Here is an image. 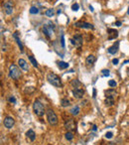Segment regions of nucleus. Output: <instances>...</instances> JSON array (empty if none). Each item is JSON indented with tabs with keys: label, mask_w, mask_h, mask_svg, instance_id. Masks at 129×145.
<instances>
[{
	"label": "nucleus",
	"mask_w": 129,
	"mask_h": 145,
	"mask_svg": "<svg viewBox=\"0 0 129 145\" xmlns=\"http://www.w3.org/2000/svg\"><path fill=\"white\" fill-rule=\"evenodd\" d=\"M84 95H85V91L82 89H75L73 91V96L76 98H82L84 97Z\"/></svg>",
	"instance_id": "nucleus-12"
},
{
	"label": "nucleus",
	"mask_w": 129,
	"mask_h": 145,
	"mask_svg": "<svg viewBox=\"0 0 129 145\" xmlns=\"http://www.w3.org/2000/svg\"><path fill=\"white\" fill-rule=\"evenodd\" d=\"M61 44H62V47L64 48V35H62V37H61Z\"/></svg>",
	"instance_id": "nucleus-33"
},
{
	"label": "nucleus",
	"mask_w": 129,
	"mask_h": 145,
	"mask_svg": "<svg viewBox=\"0 0 129 145\" xmlns=\"http://www.w3.org/2000/svg\"><path fill=\"white\" fill-rule=\"evenodd\" d=\"M13 37H14V39L16 40V42H17V44H18V46H19L21 52H23V44H22V42H21V40H20V38H19V36H18V32H15V33L13 34Z\"/></svg>",
	"instance_id": "nucleus-16"
},
{
	"label": "nucleus",
	"mask_w": 129,
	"mask_h": 145,
	"mask_svg": "<svg viewBox=\"0 0 129 145\" xmlns=\"http://www.w3.org/2000/svg\"><path fill=\"white\" fill-rule=\"evenodd\" d=\"M8 101L11 102V103H13V104H15V103H16V98H15V97H14V96L8 97Z\"/></svg>",
	"instance_id": "nucleus-29"
},
{
	"label": "nucleus",
	"mask_w": 129,
	"mask_h": 145,
	"mask_svg": "<svg viewBox=\"0 0 129 145\" xmlns=\"http://www.w3.org/2000/svg\"><path fill=\"white\" fill-rule=\"evenodd\" d=\"M26 136L31 140V141H34L36 139V133L33 129H29L27 132H26Z\"/></svg>",
	"instance_id": "nucleus-15"
},
{
	"label": "nucleus",
	"mask_w": 129,
	"mask_h": 145,
	"mask_svg": "<svg viewBox=\"0 0 129 145\" xmlns=\"http://www.w3.org/2000/svg\"><path fill=\"white\" fill-rule=\"evenodd\" d=\"M64 127H66V129L68 131H74V130H76L77 123L73 118H71V119H68L66 121V123H64Z\"/></svg>",
	"instance_id": "nucleus-6"
},
{
	"label": "nucleus",
	"mask_w": 129,
	"mask_h": 145,
	"mask_svg": "<svg viewBox=\"0 0 129 145\" xmlns=\"http://www.w3.org/2000/svg\"><path fill=\"white\" fill-rule=\"evenodd\" d=\"M81 85H82V83L79 81V80H73L72 81V86L75 88V89H79V87H81Z\"/></svg>",
	"instance_id": "nucleus-23"
},
{
	"label": "nucleus",
	"mask_w": 129,
	"mask_h": 145,
	"mask_svg": "<svg viewBox=\"0 0 129 145\" xmlns=\"http://www.w3.org/2000/svg\"><path fill=\"white\" fill-rule=\"evenodd\" d=\"M95 96H96V91L95 89H93V97H95Z\"/></svg>",
	"instance_id": "nucleus-38"
},
{
	"label": "nucleus",
	"mask_w": 129,
	"mask_h": 145,
	"mask_svg": "<svg viewBox=\"0 0 129 145\" xmlns=\"http://www.w3.org/2000/svg\"><path fill=\"white\" fill-rule=\"evenodd\" d=\"M71 113L74 115V116H77L79 113H80V106L79 105H74L71 109Z\"/></svg>",
	"instance_id": "nucleus-19"
},
{
	"label": "nucleus",
	"mask_w": 129,
	"mask_h": 145,
	"mask_svg": "<svg viewBox=\"0 0 129 145\" xmlns=\"http://www.w3.org/2000/svg\"><path fill=\"white\" fill-rule=\"evenodd\" d=\"M127 63H129V61H125L124 62V64H127Z\"/></svg>",
	"instance_id": "nucleus-39"
},
{
	"label": "nucleus",
	"mask_w": 129,
	"mask_h": 145,
	"mask_svg": "<svg viewBox=\"0 0 129 145\" xmlns=\"http://www.w3.org/2000/svg\"><path fill=\"white\" fill-rule=\"evenodd\" d=\"M107 145H114V144H113V143H108Z\"/></svg>",
	"instance_id": "nucleus-40"
},
{
	"label": "nucleus",
	"mask_w": 129,
	"mask_h": 145,
	"mask_svg": "<svg viewBox=\"0 0 129 145\" xmlns=\"http://www.w3.org/2000/svg\"><path fill=\"white\" fill-rule=\"evenodd\" d=\"M107 32H108V40H113L118 36V32L114 29H107Z\"/></svg>",
	"instance_id": "nucleus-13"
},
{
	"label": "nucleus",
	"mask_w": 129,
	"mask_h": 145,
	"mask_svg": "<svg viewBox=\"0 0 129 145\" xmlns=\"http://www.w3.org/2000/svg\"><path fill=\"white\" fill-rule=\"evenodd\" d=\"M114 98H110V97H105V100H104V102H105V105L106 106H112L113 104H114Z\"/></svg>",
	"instance_id": "nucleus-21"
},
{
	"label": "nucleus",
	"mask_w": 129,
	"mask_h": 145,
	"mask_svg": "<svg viewBox=\"0 0 129 145\" xmlns=\"http://www.w3.org/2000/svg\"><path fill=\"white\" fill-rule=\"evenodd\" d=\"M118 62H119L118 59H113V60H112V64H113V65H117Z\"/></svg>",
	"instance_id": "nucleus-34"
},
{
	"label": "nucleus",
	"mask_w": 129,
	"mask_h": 145,
	"mask_svg": "<svg viewBox=\"0 0 129 145\" xmlns=\"http://www.w3.org/2000/svg\"><path fill=\"white\" fill-rule=\"evenodd\" d=\"M71 42H72V44H73L74 46H76V47H78V48H81L82 45H83V42H84L83 36L80 35V34H76V35L74 36V38L71 40Z\"/></svg>",
	"instance_id": "nucleus-5"
},
{
	"label": "nucleus",
	"mask_w": 129,
	"mask_h": 145,
	"mask_svg": "<svg viewBox=\"0 0 129 145\" xmlns=\"http://www.w3.org/2000/svg\"><path fill=\"white\" fill-rule=\"evenodd\" d=\"M96 129H97L96 125H93V126H92V130H93V131H96Z\"/></svg>",
	"instance_id": "nucleus-37"
},
{
	"label": "nucleus",
	"mask_w": 129,
	"mask_h": 145,
	"mask_svg": "<svg viewBox=\"0 0 129 145\" xmlns=\"http://www.w3.org/2000/svg\"><path fill=\"white\" fill-rule=\"evenodd\" d=\"M4 11L6 14L10 15L13 12V0H7L4 3Z\"/></svg>",
	"instance_id": "nucleus-7"
},
{
	"label": "nucleus",
	"mask_w": 129,
	"mask_h": 145,
	"mask_svg": "<svg viewBox=\"0 0 129 145\" xmlns=\"http://www.w3.org/2000/svg\"><path fill=\"white\" fill-rule=\"evenodd\" d=\"M30 13L31 14H38L39 13V9L37 7H31L30 8Z\"/></svg>",
	"instance_id": "nucleus-27"
},
{
	"label": "nucleus",
	"mask_w": 129,
	"mask_h": 145,
	"mask_svg": "<svg viewBox=\"0 0 129 145\" xmlns=\"http://www.w3.org/2000/svg\"><path fill=\"white\" fill-rule=\"evenodd\" d=\"M112 136H113V133H112L111 131H108V132H106V134H105V137L108 138V139L112 138Z\"/></svg>",
	"instance_id": "nucleus-32"
},
{
	"label": "nucleus",
	"mask_w": 129,
	"mask_h": 145,
	"mask_svg": "<svg viewBox=\"0 0 129 145\" xmlns=\"http://www.w3.org/2000/svg\"><path fill=\"white\" fill-rule=\"evenodd\" d=\"M115 25H116L117 27H119V26H121V22H120V21H116V22H115Z\"/></svg>",
	"instance_id": "nucleus-35"
},
{
	"label": "nucleus",
	"mask_w": 129,
	"mask_h": 145,
	"mask_svg": "<svg viewBox=\"0 0 129 145\" xmlns=\"http://www.w3.org/2000/svg\"><path fill=\"white\" fill-rule=\"evenodd\" d=\"M108 86H109V87H111V88H115V87L117 86V84H116V82H115V81L110 80V81L108 82Z\"/></svg>",
	"instance_id": "nucleus-31"
},
{
	"label": "nucleus",
	"mask_w": 129,
	"mask_h": 145,
	"mask_svg": "<svg viewBox=\"0 0 129 145\" xmlns=\"http://www.w3.org/2000/svg\"><path fill=\"white\" fill-rule=\"evenodd\" d=\"M79 8H80L79 3H74V4L72 5V10H73V11H78Z\"/></svg>",
	"instance_id": "nucleus-30"
},
{
	"label": "nucleus",
	"mask_w": 129,
	"mask_h": 145,
	"mask_svg": "<svg viewBox=\"0 0 129 145\" xmlns=\"http://www.w3.org/2000/svg\"><path fill=\"white\" fill-rule=\"evenodd\" d=\"M61 105H62L63 107L69 106V105H70V100H69L68 98H63V99H61Z\"/></svg>",
	"instance_id": "nucleus-22"
},
{
	"label": "nucleus",
	"mask_w": 129,
	"mask_h": 145,
	"mask_svg": "<svg viewBox=\"0 0 129 145\" xmlns=\"http://www.w3.org/2000/svg\"><path fill=\"white\" fill-rule=\"evenodd\" d=\"M29 60H30V62L32 63V65H33L35 68H38V63H37V61L34 59L33 56H30V57H29Z\"/></svg>",
	"instance_id": "nucleus-26"
},
{
	"label": "nucleus",
	"mask_w": 129,
	"mask_h": 145,
	"mask_svg": "<svg viewBox=\"0 0 129 145\" xmlns=\"http://www.w3.org/2000/svg\"><path fill=\"white\" fill-rule=\"evenodd\" d=\"M69 64L68 63H66V62H63V61H61V62H58V67H59V69H61V70H64V69H68L69 68Z\"/></svg>",
	"instance_id": "nucleus-20"
},
{
	"label": "nucleus",
	"mask_w": 129,
	"mask_h": 145,
	"mask_svg": "<svg viewBox=\"0 0 129 145\" xmlns=\"http://www.w3.org/2000/svg\"><path fill=\"white\" fill-rule=\"evenodd\" d=\"M104 95H105V97H110V98H114L117 97V92L115 90H112V89H109L107 91L104 92Z\"/></svg>",
	"instance_id": "nucleus-11"
},
{
	"label": "nucleus",
	"mask_w": 129,
	"mask_h": 145,
	"mask_svg": "<svg viewBox=\"0 0 129 145\" xmlns=\"http://www.w3.org/2000/svg\"><path fill=\"white\" fill-rule=\"evenodd\" d=\"M89 10H90L91 12H93V11H94V9H93V7H92L91 5H89Z\"/></svg>",
	"instance_id": "nucleus-36"
},
{
	"label": "nucleus",
	"mask_w": 129,
	"mask_h": 145,
	"mask_svg": "<svg viewBox=\"0 0 129 145\" xmlns=\"http://www.w3.org/2000/svg\"><path fill=\"white\" fill-rule=\"evenodd\" d=\"M127 14L129 15V7H128V11H127Z\"/></svg>",
	"instance_id": "nucleus-41"
},
{
	"label": "nucleus",
	"mask_w": 129,
	"mask_h": 145,
	"mask_svg": "<svg viewBox=\"0 0 129 145\" xmlns=\"http://www.w3.org/2000/svg\"><path fill=\"white\" fill-rule=\"evenodd\" d=\"M101 74H102V76L103 77H109V75H110V72L108 71V70H102L101 71Z\"/></svg>",
	"instance_id": "nucleus-28"
},
{
	"label": "nucleus",
	"mask_w": 129,
	"mask_h": 145,
	"mask_svg": "<svg viewBox=\"0 0 129 145\" xmlns=\"http://www.w3.org/2000/svg\"><path fill=\"white\" fill-rule=\"evenodd\" d=\"M64 136H66L67 140H73V138H74V134L71 131H68L66 134H64Z\"/></svg>",
	"instance_id": "nucleus-25"
},
{
	"label": "nucleus",
	"mask_w": 129,
	"mask_h": 145,
	"mask_svg": "<svg viewBox=\"0 0 129 145\" xmlns=\"http://www.w3.org/2000/svg\"><path fill=\"white\" fill-rule=\"evenodd\" d=\"M94 62H95V57H94L93 55H89V56L86 57V65H88V66H91Z\"/></svg>",
	"instance_id": "nucleus-18"
},
{
	"label": "nucleus",
	"mask_w": 129,
	"mask_h": 145,
	"mask_svg": "<svg viewBox=\"0 0 129 145\" xmlns=\"http://www.w3.org/2000/svg\"><path fill=\"white\" fill-rule=\"evenodd\" d=\"M47 119H48V122L51 124V125H57L58 124V116L56 115V113L54 112L53 109H48L47 110Z\"/></svg>",
	"instance_id": "nucleus-4"
},
{
	"label": "nucleus",
	"mask_w": 129,
	"mask_h": 145,
	"mask_svg": "<svg viewBox=\"0 0 129 145\" xmlns=\"http://www.w3.org/2000/svg\"><path fill=\"white\" fill-rule=\"evenodd\" d=\"M118 42L116 43V45H113V46H111L110 48H108V53L109 54H112V55H115L117 52H118Z\"/></svg>",
	"instance_id": "nucleus-17"
},
{
	"label": "nucleus",
	"mask_w": 129,
	"mask_h": 145,
	"mask_svg": "<svg viewBox=\"0 0 129 145\" xmlns=\"http://www.w3.org/2000/svg\"><path fill=\"white\" fill-rule=\"evenodd\" d=\"M33 109H34V112L36 115H38L39 117H42L45 113H46V110H45V107L44 105L39 101V100H35L34 101V104H33Z\"/></svg>",
	"instance_id": "nucleus-2"
},
{
	"label": "nucleus",
	"mask_w": 129,
	"mask_h": 145,
	"mask_svg": "<svg viewBox=\"0 0 129 145\" xmlns=\"http://www.w3.org/2000/svg\"><path fill=\"white\" fill-rule=\"evenodd\" d=\"M18 65H19V67H20L23 71H28V70H29L28 64H27V62H26L24 59H19V60H18Z\"/></svg>",
	"instance_id": "nucleus-14"
},
{
	"label": "nucleus",
	"mask_w": 129,
	"mask_h": 145,
	"mask_svg": "<svg viewBox=\"0 0 129 145\" xmlns=\"http://www.w3.org/2000/svg\"><path fill=\"white\" fill-rule=\"evenodd\" d=\"M9 76H10L11 79H13L15 81H17L21 77L20 70L18 69V67L16 65H14V64L10 65V67H9Z\"/></svg>",
	"instance_id": "nucleus-3"
},
{
	"label": "nucleus",
	"mask_w": 129,
	"mask_h": 145,
	"mask_svg": "<svg viewBox=\"0 0 129 145\" xmlns=\"http://www.w3.org/2000/svg\"><path fill=\"white\" fill-rule=\"evenodd\" d=\"M55 15V10L54 9H48L46 11V16L47 17H53Z\"/></svg>",
	"instance_id": "nucleus-24"
},
{
	"label": "nucleus",
	"mask_w": 129,
	"mask_h": 145,
	"mask_svg": "<svg viewBox=\"0 0 129 145\" xmlns=\"http://www.w3.org/2000/svg\"><path fill=\"white\" fill-rule=\"evenodd\" d=\"M75 26L79 28H84V29H93V25L87 22H77L75 23Z\"/></svg>",
	"instance_id": "nucleus-10"
},
{
	"label": "nucleus",
	"mask_w": 129,
	"mask_h": 145,
	"mask_svg": "<svg viewBox=\"0 0 129 145\" xmlns=\"http://www.w3.org/2000/svg\"><path fill=\"white\" fill-rule=\"evenodd\" d=\"M3 124H4V126H5L6 128L10 129V128H12V127L14 126V124H15V120H14V118L11 117V116H6V117L4 118Z\"/></svg>",
	"instance_id": "nucleus-8"
},
{
	"label": "nucleus",
	"mask_w": 129,
	"mask_h": 145,
	"mask_svg": "<svg viewBox=\"0 0 129 145\" xmlns=\"http://www.w3.org/2000/svg\"><path fill=\"white\" fill-rule=\"evenodd\" d=\"M49 25H50V26H48V25L44 26L43 32H44V34H45L48 38H51L52 35H53V33H54V26H53V24H49Z\"/></svg>",
	"instance_id": "nucleus-9"
},
{
	"label": "nucleus",
	"mask_w": 129,
	"mask_h": 145,
	"mask_svg": "<svg viewBox=\"0 0 129 145\" xmlns=\"http://www.w3.org/2000/svg\"><path fill=\"white\" fill-rule=\"evenodd\" d=\"M47 81L54 87H57V88L62 87V81H61L60 77L57 76L55 72H49L47 75Z\"/></svg>",
	"instance_id": "nucleus-1"
}]
</instances>
